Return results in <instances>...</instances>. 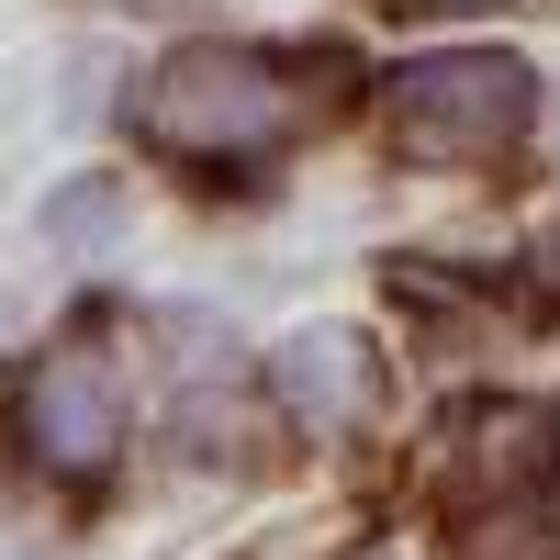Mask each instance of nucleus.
I'll return each mask as SVG.
<instances>
[{
    "label": "nucleus",
    "mask_w": 560,
    "mask_h": 560,
    "mask_svg": "<svg viewBox=\"0 0 560 560\" xmlns=\"http://www.w3.org/2000/svg\"><path fill=\"white\" fill-rule=\"evenodd\" d=\"M527 124H538V68L493 57V45H438V57H404L382 79L393 158H427V168H482V158L516 147Z\"/></svg>",
    "instance_id": "f03ea898"
},
{
    "label": "nucleus",
    "mask_w": 560,
    "mask_h": 560,
    "mask_svg": "<svg viewBox=\"0 0 560 560\" xmlns=\"http://www.w3.org/2000/svg\"><path fill=\"white\" fill-rule=\"evenodd\" d=\"M23 438H34V459H45V471L90 482V471H102V459L124 448V370L90 348V337H68V348L23 382Z\"/></svg>",
    "instance_id": "7ed1b4c3"
},
{
    "label": "nucleus",
    "mask_w": 560,
    "mask_h": 560,
    "mask_svg": "<svg viewBox=\"0 0 560 560\" xmlns=\"http://www.w3.org/2000/svg\"><path fill=\"white\" fill-rule=\"evenodd\" d=\"M382 12H493V0H382Z\"/></svg>",
    "instance_id": "423d86ee"
},
{
    "label": "nucleus",
    "mask_w": 560,
    "mask_h": 560,
    "mask_svg": "<svg viewBox=\"0 0 560 560\" xmlns=\"http://www.w3.org/2000/svg\"><path fill=\"white\" fill-rule=\"evenodd\" d=\"M303 124H325V90L314 68L269 57V45H179V57L147 68V90H135V147L168 158V168H269L303 147Z\"/></svg>",
    "instance_id": "f257e3e1"
},
{
    "label": "nucleus",
    "mask_w": 560,
    "mask_h": 560,
    "mask_svg": "<svg viewBox=\"0 0 560 560\" xmlns=\"http://www.w3.org/2000/svg\"><path fill=\"white\" fill-rule=\"evenodd\" d=\"M269 393H280V415H292L314 448H337V438H359L370 393H382V359H370L359 325H303V337L269 348Z\"/></svg>",
    "instance_id": "20e7f679"
},
{
    "label": "nucleus",
    "mask_w": 560,
    "mask_h": 560,
    "mask_svg": "<svg viewBox=\"0 0 560 560\" xmlns=\"http://www.w3.org/2000/svg\"><path fill=\"white\" fill-rule=\"evenodd\" d=\"M45 224H57V236H90V224H113V191H102V179H90V191H68V202L45 213Z\"/></svg>",
    "instance_id": "39448f33"
}]
</instances>
